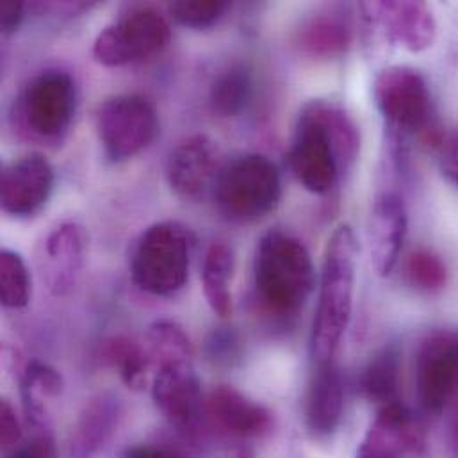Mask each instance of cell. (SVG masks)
<instances>
[{
  "instance_id": "7402d4cb",
  "label": "cell",
  "mask_w": 458,
  "mask_h": 458,
  "mask_svg": "<svg viewBox=\"0 0 458 458\" xmlns=\"http://www.w3.org/2000/svg\"><path fill=\"white\" fill-rule=\"evenodd\" d=\"M400 375L402 353L398 346H384L366 364L360 375V391L371 403L380 407L400 402Z\"/></svg>"
},
{
  "instance_id": "2e32d148",
  "label": "cell",
  "mask_w": 458,
  "mask_h": 458,
  "mask_svg": "<svg viewBox=\"0 0 458 458\" xmlns=\"http://www.w3.org/2000/svg\"><path fill=\"white\" fill-rule=\"evenodd\" d=\"M425 446L423 434L414 416L400 402L380 407L368 430L357 458H402L418 454Z\"/></svg>"
},
{
  "instance_id": "f1b7e54d",
  "label": "cell",
  "mask_w": 458,
  "mask_h": 458,
  "mask_svg": "<svg viewBox=\"0 0 458 458\" xmlns=\"http://www.w3.org/2000/svg\"><path fill=\"white\" fill-rule=\"evenodd\" d=\"M407 276L418 291L428 294L441 293L448 282L445 262L428 250H418L409 257Z\"/></svg>"
},
{
  "instance_id": "d6986e66",
  "label": "cell",
  "mask_w": 458,
  "mask_h": 458,
  "mask_svg": "<svg viewBox=\"0 0 458 458\" xmlns=\"http://www.w3.org/2000/svg\"><path fill=\"white\" fill-rule=\"evenodd\" d=\"M316 366L309 386L305 420L316 437H327L337 430L343 420L344 386L335 360Z\"/></svg>"
},
{
  "instance_id": "44dd1931",
  "label": "cell",
  "mask_w": 458,
  "mask_h": 458,
  "mask_svg": "<svg viewBox=\"0 0 458 458\" xmlns=\"http://www.w3.org/2000/svg\"><path fill=\"white\" fill-rule=\"evenodd\" d=\"M21 403L27 421L39 432H48L50 405L63 394L64 380L57 369L30 360L21 373Z\"/></svg>"
},
{
  "instance_id": "603a6c76",
  "label": "cell",
  "mask_w": 458,
  "mask_h": 458,
  "mask_svg": "<svg viewBox=\"0 0 458 458\" xmlns=\"http://www.w3.org/2000/svg\"><path fill=\"white\" fill-rule=\"evenodd\" d=\"M296 43L312 57L332 59L348 50L352 43V30L337 14H318L301 25Z\"/></svg>"
},
{
  "instance_id": "4fadbf2b",
  "label": "cell",
  "mask_w": 458,
  "mask_h": 458,
  "mask_svg": "<svg viewBox=\"0 0 458 458\" xmlns=\"http://www.w3.org/2000/svg\"><path fill=\"white\" fill-rule=\"evenodd\" d=\"M152 398L174 427L191 430L202 409V391L195 360H181L157 368L152 377Z\"/></svg>"
},
{
  "instance_id": "7c38bea8",
  "label": "cell",
  "mask_w": 458,
  "mask_h": 458,
  "mask_svg": "<svg viewBox=\"0 0 458 458\" xmlns=\"http://www.w3.org/2000/svg\"><path fill=\"white\" fill-rule=\"evenodd\" d=\"M54 182V168L39 154L5 165L0 175V206L4 213L14 218L34 216L48 202Z\"/></svg>"
},
{
  "instance_id": "ffe728a7",
  "label": "cell",
  "mask_w": 458,
  "mask_h": 458,
  "mask_svg": "<svg viewBox=\"0 0 458 458\" xmlns=\"http://www.w3.org/2000/svg\"><path fill=\"white\" fill-rule=\"evenodd\" d=\"M122 403L114 394H100L82 411L70 441V458H97L118 427Z\"/></svg>"
},
{
  "instance_id": "6da1fadb",
  "label": "cell",
  "mask_w": 458,
  "mask_h": 458,
  "mask_svg": "<svg viewBox=\"0 0 458 458\" xmlns=\"http://www.w3.org/2000/svg\"><path fill=\"white\" fill-rule=\"evenodd\" d=\"M360 134L346 109L332 100H310L303 106L289 165L296 181L314 195L330 193L339 177L352 170L359 157Z\"/></svg>"
},
{
  "instance_id": "e0dca14e",
  "label": "cell",
  "mask_w": 458,
  "mask_h": 458,
  "mask_svg": "<svg viewBox=\"0 0 458 458\" xmlns=\"http://www.w3.org/2000/svg\"><path fill=\"white\" fill-rule=\"evenodd\" d=\"M407 222V208L398 193L384 191L375 199L369 218V250L380 276H389L398 264Z\"/></svg>"
},
{
  "instance_id": "d6a6232c",
  "label": "cell",
  "mask_w": 458,
  "mask_h": 458,
  "mask_svg": "<svg viewBox=\"0 0 458 458\" xmlns=\"http://www.w3.org/2000/svg\"><path fill=\"white\" fill-rule=\"evenodd\" d=\"M25 5L21 2H2L0 5V25L4 34H13L23 20Z\"/></svg>"
},
{
  "instance_id": "52a82bcc",
  "label": "cell",
  "mask_w": 458,
  "mask_h": 458,
  "mask_svg": "<svg viewBox=\"0 0 458 458\" xmlns=\"http://www.w3.org/2000/svg\"><path fill=\"white\" fill-rule=\"evenodd\" d=\"M97 132L107 161L123 163L154 143L159 134V114L145 97L116 95L100 106Z\"/></svg>"
},
{
  "instance_id": "4dcf8cb0",
  "label": "cell",
  "mask_w": 458,
  "mask_h": 458,
  "mask_svg": "<svg viewBox=\"0 0 458 458\" xmlns=\"http://www.w3.org/2000/svg\"><path fill=\"white\" fill-rule=\"evenodd\" d=\"M0 441L5 454L13 452L21 445V427L16 418L14 409L9 402H2L0 405Z\"/></svg>"
},
{
  "instance_id": "8fae6325",
  "label": "cell",
  "mask_w": 458,
  "mask_h": 458,
  "mask_svg": "<svg viewBox=\"0 0 458 458\" xmlns=\"http://www.w3.org/2000/svg\"><path fill=\"white\" fill-rule=\"evenodd\" d=\"M216 143L206 134L184 140L168 157L166 181L172 191L191 202L215 195V188L224 168Z\"/></svg>"
},
{
  "instance_id": "d4e9b609",
  "label": "cell",
  "mask_w": 458,
  "mask_h": 458,
  "mask_svg": "<svg viewBox=\"0 0 458 458\" xmlns=\"http://www.w3.org/2000/svg\"><path fill=\"white\" fill-rule=\"evenodd\" d=\"M232 273H233L232 250L224 242H215L208 250L204 259L202 282H204L206 300L211 310L220 318H227L232 312V293H230Z\"/></svg>"
},
{
  "instance_id": "484cf974",
  "label": "cell",
  "mask_w": 458,
  "mask_h": 458,
  "mask_svg": "<svg viewBox=\"0 0 458 458\" xmlns=\"http://www.w3.org/2000/svg\"><path fill=\"white\" fill-rule=\"evenodd\" d=\"M145 348L150 355L154 369L165 364L195 359L188 334L179 323L172 319H159L150 325L147 332Z\"/></svg>"
},
{
  "instance_id": "83f0119b",
  "label": "cell",
  "mask_w": 458,
  "mask_h": 458,
  "mask_svg": "<svg viewBox=\"0 0 458 458\" xmlns=\"http://www.w3.org/2000/svg\"><path fill=\"white\" fill-rule=\"evenodd\" d=\"M0 300L5 309H23L30 300V276L20 253H0Z\"/></svg>"
},
{
  "instance_id": "5b68a950",
  "label": "cell",
  "mask_w": 458,
  "mask_h": 458,
  "mask_svg": "<svg viewBox=\"0 0 458 458\" xmlns=\"http://www.w3.org/2000/svg\"><path fill=\"white\" fill-rule=\"evenodd\" d=\"M280 195L276 166L260 154H246L224 165L213 197L232 224H255L276 209Z\"/></svg>"
},
{
  "instance_id": "277c9868",
  "label": "cell",
  "mask_w": 458,
  "mask_h": 458,
  "mask_svg": "<svg viewBox=\"0 0 458 458\" xmlns=\"http://www.w3.org/2000/svg\"><path fill=\"white\" fill-rule=\"evenodd\" d=\"M193 239L177 222H161L145 230L131 253L134 284L150 294L170 296L188 280Z\"/></svg>"
},
{
  "instance_id": "1f68e13d",
  "label": "cell",
  "mask_w": 458,
  "mask_h": 458,
  "mask_svg": "<svg viewBox=\"0 0 458 458\" xmlns=\"http://www.w3.org/2000/svg\"><path fill=\"white\" fill-rule=\"evenodd\" d=\"M5 458H57V452L50 432H39L32 441L21 443L18 448L9 452Z\"/></svg>"
},
{
  "instance_id": "836d02e7",
  "label": "cell",
  "mask_w": 458,
  "mask_h": 458,
  "mask_svg": "<svg viewBox=\"0 0 458 458\" xmlns=\"http://www.w3.org/2000/svg\"><path fill=\"white\" fill-rule=\"evenodd\" d=\"M443 174L458 186V136H455L443 150Z\"/></svg>"
},
{
  "instance_id": "ba28073f",
  "label": "cell",
  "mask_w": 458,
  "mask_h": 458,
  "mask_svg": "<svg viewBox=\"0 0 458 458\" xmlns=\"http://www.w3.org/2000/svg\"><path fill=\"white\" fill-rule=\"evenodd\" d=\"M373 97L389 136L403 140L432 125V98L423 75L411 66H389L378 73Z\"/></svg>"
},
{
  "instance_id": "f546056e",
  "label": "cell",
  "mask_w": 458,
  "mask_h": 458,
  "mask_svg": "<svg viewBox=\"0 0 458 458\" xmlns=\"http://www.w3.org/2000/svg\"><path fill=\"white\" fill-rule=\"evenodd\" d=\"M170 16L182 27L188 29H208L213 27L227 11L224 0H177L172 2Z\"/></svg>"
},
{
  "instance_id": "8992f818",
  "label": "cell",
  "mask_w": 458,
  "mask_h": 458,
  "mask_svg": "<svg viewBox=\"0 0 458 458\" xmlns=\"http://www.w3.org/2000/svg\"><path fill=\"white\" fill-rule=\"evenodd\" d=\"M75 107L73 77L63 70H47L25 86L14 104V118L32 140L57 141L70 129Z\"/></svg>"
},
{
  "instance_id": "4316f807",
  "label": "cell",
  "mask_w": 458,
  "mask_h": 458,
  "mask_svg": "<svg viewBox=\"0 0 458 458\" xmlns=\"http://www.w3.org/2000/svg\"><path fill=\"white\" fill-rule=\"evenodd\" d=\"M251 89L253 82L250 72L244 66H230L211 86V107L224 118H235L250 104Z\"/></svg>"
},
{
  "instance_id": "7a4b0ae2",
  "label": "cell",
  "mask_w": 458,
  "mask_h": 458,
  "mask_svg": "<svg viewBox=\"0 0 458 458\" xmlns=\"http://www.w3.org/2000/svg\"><path fill=\"white\" fill-rule=\"evenodd\" d=\"M359 244L350 225H339L325 251L318 310L310 350L316 364L335 360V352L348 328L353 309Z\"/></svg>"
},
{
  "instance_id": "d590c367",
  "label": "cell",
  "mask_w": 458,
  "mask_h": 458,
  "mask_svg": "<svg viewBox=\"0 0 458 458\" xmlns=\"http://www.w3.org/2000/svg\"><path fill=\"white\" fill-rule=\"evenodd\" d=\"M455 437H457V448H458V421H457V428H455Z\"/></svg>"
},
{
  "instance_id": "ac0fdd59",
  "label": "cell",
  "mask_w": 458,
  "mask_h": 458,
  "mask_svg": "<svg viewBox=\"0 0 458 458\" xmlns=\"http://www.w3.org/2000/svg\"><path fill=\"white\" fill-rule=\"evenodd\" d=\"M206 409L216 427L235 437H260L273 427L271 412L266 407L229 386L213 389Z\"/></svg>"
},
{
  "instance_id": "3957f363",
  "label": "cell",
  "mask_w": 458,
  "mask_h": 458,
  "mask_svg": "<svg viewBox=\"0 0 458 458\" xmlns=\"http://www.w3.org/2000/svg\"><path fill=\"white\" fill-rule=\"evenodd\" d=\"M255 291L275 314L298 312L309 300L316 271L305 244L282 230H269L259 241L253 260Z\"/></svg>"
},
{
  "instance_id": "30bf717a",
  "label": "cell",
  "mask_w": 458,
  "mask_h": 458,
  "mask_svg": "<svg viewBox=\"0 0 458 458\" xmlns=\"http://www.w3.org/2000/svg\"><path fill=\"white\" fill-rule=\"evenodd\" d=\"M458 387V330L430 332L416 359V391L427 414H441Z\"/></svg>"
},
{
  "instance_id": "e575fe53",
  "label": "cell",
  "mask_w": 458,
  "mask_h": 458,
  "mask_svg": "<svg viewBox=\"0 0 458 458\" xmlns=\"http://www.w3.org/2000/svg\"><path fill=\"white\" fill-rule=\"evenodd\" d=\"M123 458H179L174 452L157 448V446H148V445H140L132 446L125 452Z\"/></svg>"
},
{
  "instance_id": "5bb4252c",
  "label": "cell",
  "mask_w": 458,
  "mask_h": 458,
  "mask_svg": "<svg viewBox=\"0 0 458 458\" xmlns=\"http://www.w3.org/2000/svg\"><path fill=\"white\" fill-rule=\"evenodd\" d=\"M362 11L382 27L391 43L409 52H423L436 41L437 23L425 2H371L362 4Z\"/></svg>"
},
{
  "instance_id": "9c48e42d",
  "label": "cell",
  "mask_w": 458,
  "mask_h": 458,
  "mask_svg": "<svg viewBox=\"0 0 458 458\" xmlns=\"http://www.w3.org/2000/svg\"><path fill=\"white\" fill-rule=\"evenodd\" d=\"M172 29L156 9H134L107 25L93 43V55L104 66L141 61L166 47Z\"/></svg>"
},
{
  "instance_id": "cb8c5ba5",
  "label": "cell",
  "mask_w": 458,
  "mask_h": 458,
  "mask_svg": "<svg viewBox=\"0 0 458 458\" xmlns=\"http://www.w3.org/2000/svg\"><path fill=\"white\" fill-rule=\"evenodd\" d=\"M102 357L118 371L122 382L129 389L141 391L148 384L154 364L145 344L125 335L111 337L102 348Z\"/></svg>"
},
{
  "instance_id": "9a60e30c",
  "label": "cell",
  "mask_w": 458,
  "mask_h": 458,
  "mask_svg": "<svg viewBox=\"0 0 458 458\" xmlns=\"http://www.w3.org/2000/svg\"><path fill=\"white\" fill-rule=\"evenodd\" d=\"M86 248L88 235L79 224H61L47 235L39 255V269L54 294L63 296L75 287L84 266Z\"/></svg>"
}]
</instances>
